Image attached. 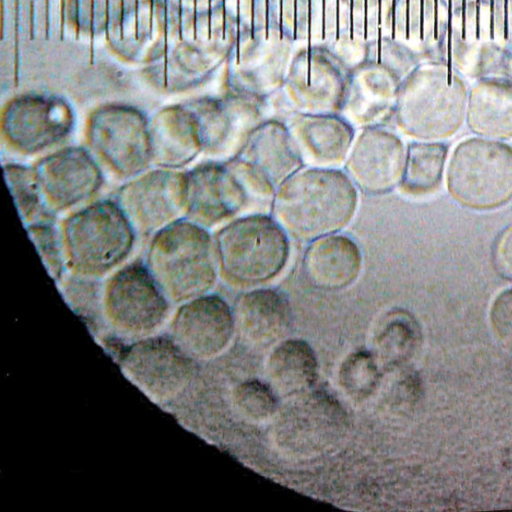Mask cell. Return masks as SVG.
<instances>
[{
	"mask_svg": "<svg viewBox=\"0 0 512 512\" xmlns=\"http://www.w3.org/2000/svg\"><path fill=\"white\" fill-rule=\"evenodd\" d=\"M358 192L340 168L303 166L276 189L271 214L291 239L309 243L341 232L352 221Z\"/></svg>",
	"mask_w": 512,
	"mask_h": 512,
	"instance_id": "cell-1",
	"label": "cell"
},
{
	"mask_svg": "<svg viewBox=\"0 0 512 512\" xmlns=\"http://www.w3.org/2000/svg\"><path fill=\"white\" fill-rule=\"evenodd\" d=\"M145 264L165 296L175 302L205 295L219 271L214 237L188 218L152 235Z\"/></svg>",
	"mask_w": 512,
	"mask_h": 512,
	"instance_id": "cell-2",
	"label": "cell"
},
{
	"mask_svg": "<svg viewBox=\"0 0 512 512\" xmlns=\"http://www.w3.org/2000/svg\"><path fill=\"white\" fill-rule=\"evenodd\" d=\"M219 272L231 285L257 287L277 277L291 255V238L266 212H250L225 223L216 233Z\"/></svg>",
	"mask_w": 512,
	"mask_h": 512,
	"instance_id": "cell-3",
	"label": "cell"
},
{
	"mask_svg": "<svg viewBox=\"0 0 512 512\" xmlns=\"http://www.w3.org/2000/svg\"><path fill=\"white\" fill-rule=\"evenodd\" d=\"M136 232L116 201L97 200L68 216L62 240L67 265L78 275L99 277L131 253Z\"/></svg>",
	"mask_w": 512,
	"mask_h": 512,
	"instance_id": "cell-4",
	"label": "cell"
},
{
	"mask_svg": "<svg viewBox=\"0 0 512 512\" xmlns=\"http://www.w3.org/2000/svg\"><path fill=\"white\" fill-rule=\"evenodd\" d=\"M447 188L461 205L488 210L512 199V147L499 141L469 138L453 151Z\"/></svg>",
	"mask_w": 512,
	"mask_h": 512,
	"instance_id": "cell-5",
	"label": "cell"
},
{
	"mask_svg": "<svg viewBox=\"0 0 512 512\" xmlns=\"http://www.w3.org/2000/svg\"><path fill=\"white\" fill-rule=\"evenodd\" d=\"M185 174L186 216L208 229L246 214L254 204L263 203L236 159L210 160Z\"/></svg>",
	"mask_w": 512,
	"mask_h": 512,
	"instance_id": "cell-6",
	"label": "cell"
},
{
	"mask_svg": "<svg viewBox=\"0 0 512 512\" xmlns=\"http://www.w3.org/2000/svg\"><path fill=\"white\" fill-rule=\"evenodd\" d=\"M465 94L459 85L416 75L401 85L395 117L406 135L435 141L453 135L463 121Z\"/></svg>",
	"mask_w": 512,
	"mask_h": 512,
	"instance_id": "cell-7",
	"label": "cell"
},
{
	"mask_svg": "<svg viewBox=\"0 0 512 512\" xmlns=\"http://www.w3.org/2000/svg\"><path fill=\"white\" fill-rule=\"evenodd\" d=\"M351 68L323 45H307L291 59L281 89L297 113L340 114Z\"/></svg>",
	"mask_w": 512,
	"mask_h": 512,
	"instance_id": "cell-8",
	"label": "cell"
},
{
	"mask_svg": "<svg viewBox=\"0 0 512 512\" xmlns=\"http://www.w3.org/2000/svg\"><path fill=\"white\" fill-rule=\"evenodd\" d=\"M86 137L97 158L120 177L133 178L152 163L149 123L136 109L108 106L95 111Z\"/></svg>",
	"mask_w": 512,
	"mask_h": 512,
	"instance_id": "cell-9",
	"label": "cell"
},
{
	"mask_svg": "<svg viewBox=\"0 0 512 512\" xmlns=\"http://www.w3.org/2000/svg\"><path fill=\"white\" fill-rule=\"evenodd\" d=\"M136 234L154 235L180 219L186 206V174L159 168L125 183L115 200Z\"/></svg>",
	"mask_w": 512,
	"mask_h": 512,
	"instance_id": "cell-10",
	"label": "cell"
},
{
	"mask_svg": "<svg viewBox=\"0 0 512 512\" xmlns=\"http://www.w3.org/2000/svg\"><path fill=\"white\" fill-rule=\"evenodd\" d=\"M105 306L111 321L122 331L142 334L156 328L167 311V297L146 264L130 263L108 281Z\"/></svg>",
	"mask_w": 512,
	"mask_h": 512,
	"instance_id": "cell-11",
	"label": "cell"
},
{
	"mask_svg": "<svg viewBox=\"0 0 512 512\" xmlns=\"http://www.w3.org/2000/svg\"><path fill=\"white\" fill-rule=\"evenodd\" d=\"M74 116L64 102L24 97L10 103L1 118V134L11 149L32 155L54 147L71 132Z\"/></svg>",
	"mask_w": 512,
	"mask_h": 512,
	"instance_id": "cell-12",
	"label": "cell"
},
{
	"mask_svg": "<svg viewBox=\"0 0 512 512\" xmlns=\"http://www.w3.org/2000/svg\"><path fill=\"white\" fill-rule=\"evenodd\" d=\"M406 149L401 138L381 125L360 129L355 135L345 172L358 191L381 196L399 187Z\"/></svg>",
	"mask_w": 512,
	"mask_h": 512,
	"instance_id": "cell-13",
	"label": "cell"
},
{
	"mask_svg": "<svg viewBox=\"0 0 512 512\" xmlns=\"http://www.w3.org/2000/svg\"><path fill=\"white\" fill-rule=\"evenodd\" d=\"M263 102L234 93L225 100L190 105L200 125L204 153L217 161L236 158L252 131L264 120Z\"/></svg>",
	"mask_w": 512,
	"mask_h": 512,
	"instance_id": "cell-14",
	"label": "cell"
},
{
	"mask_svg": "<svg viewBox=\"0 0 512 512\" xmlns=\"http://www.w3.org/2000/svg\"><path fill=\"white\" fill-rule=\"evenodd\" d=\"M45 205L68 210L94 196L103 184L102 171L84 148L59 149L34 166Z\"/></svg>",
	"mask_w": 512,
	"mask_h": 512,
	"instance_id": "cell-15",
	"label": "cell"
},
{
	"mask_svg": "<svg viewBox=\"0 0 512 512\" xmlns=\"http://www.w3.org/2000/svg\"><path fill=\"white\" fill-rule=\"evenodd\" d=\"M187 356L166 339H148L125 353L122 369L146 395L164 401L177 396L188 385L191 364Z\"/></svg>",
	"mask_w": 512,
	"mask_h": 512,
	"instance_id": "cell-16",
	"label": "cell"
},
{
	"mask_svg": "<svg viewBox=\"0 0 512 512\" xmlns=\"http://www.w3.org/2000/svg\"><path fill=\"white\" fill-rule=\"evenodd\" d=\"M247 175L269 197L304 166L286 123L263 120L236 157Z\"/></svg>",
	"mask_w": 512,
	"mask_h": 512,
	"instance_id": "cell-17",
	"label": "cell"
},
{
	"mask_svg": "<svg viewBox=\"0 0 512 512\" xmlns=\"http://www.w3.org/2000/svg\"><path fill=\"white\" fill-rule=\"evenodd\" d=\"M400 74L384 62L365 57L351 69L340 114L354 127L381 125L395 112Z\"/></svg>",
	"mask_w": 512,
	"mask_h": 512,
	"instance_id": "cell-18",
	"label": "cell"
},
{
	"mask_svg": "<svg viewBox=\"0 0 512 512\" xmlns=\"http://www.w3.org/2000/svg\"><path fill=\"white\" fill-rule=\"evenodd\" d=\"M177 345L196 358H210L229 344L234 330V314L217 295H202L186 301L173 323Z\"/></svg>",
	"mask_w": 512,
	"mask_h": 512,
	"instance_id": "cell-19",
	"label": "cell"
},
{
	"mask_svg": "<svg viewBox=\"0 0 512 512\" xmlns=\"http://www.w3.org/2000/svg\"><path fill=\"white\" fill-rule=\"evenodd\" d=\"M304 166L339 168L344 164L356 132L341 114L297 113L286 123Z\"/></svg>",
	"mask_w": 512,
	"mask_h": 512,
	"instance_id": "cell-20",
	"label": "cell"
},
{
	"mask_svg": "<svg viewBox=\"0 0 512 512\" xmlns=\"http://www.w3.org/2000/svg\"><path fill=\"white\" fill-rule=\"evenodd\" d=\"M291 44L263 36L247 28L244 32L243 68L233 81L236 94L264 101L280 90L289 68Z\"/></svg>",
	"mask_w": 512,
	"mask_h": 512,
	"instance_id": "cell-21",
	"label": "cell"
},
{
	"mask_svg": "<svg viewBox=\"0 0 512 512\" xmlns=\"http://www.w3.org/2000/svg\"><path fill=\"white\" fill-rule=\"evenodd\" d=\"M302 256V271L315 288L335 291L352 285L363 266L358 243L343 233H333L309 243Z\"/></svg>",
	"mask_w": 512,
	"mask_h": 512,
	"instance_id": "cell-22",
	"label": "cell"
},
{
	"mask_svg": "<svg viewBox=\"0 0 512 512\" xmlns=\"http://www.w3.org/2000/svg\"><path fill=\"white\" fill-rule=\"evenodd\" d=\"M152 163L178 170L204 153L198 119L189 106L159 112L149 124Z\"/></svg>",
	"mask_w": 512,
	"mask_h": 512,
	"instance_id": "cell-23",
	"label": "cell"
},
{
	"mask_svg": "<svg viewBox=\"0 0 512 512\" xmlns=\"http://www.w3.org/2000/svg\"><path fill=\"white\" fill-rule=\"evenodd\" d=\"M233 314L244 339L259 346L281 338L291 323L290 303L274 288L254 287L243 293L236 301Z\"/></svg>",
	"mask_w": 512,
	"mask_h": 512,
	"instance_id": "cell-24",
	"label": "cell"
},
{
	"mask_svg": "<svg viewBox=\"0 0 512 512\" xmlns=\"http://www.w3.org/2000/svg\"><path fill=\"white\" fill-rule=\"evenodd\" d=\"M341 407L329 395L322 391L309 394L301 399L299 404L294 403L282 414L280 433L286 436L284 440L302 442L306 444L316 440H326L332 429L339 426L342 421Z\"/></svg>",
	"mask_w": 512,
	"mask_h": 512,
	"instance_id": "cell-25",
	"label": "cell"
},
{
	"mask_svg": "<svg viewBox=\"0 0 512 512\" xmlns=\"http://www.w3.org/2000/svg\"><path fill=\"white\" fill-rule=\"evenodd\" d=\"M317 358L311 346L300 339L279 344L268 361L273 389L286 397L307 392L317 379Z\"/></svg>",
	"mask_w": 512,
	"mask_h": 512,
	"instance_id": "cell-26",
	"label": "cell"
},
{
	"mask_svg": "<svg viewBox=\"0 0 512 512\" xmlns=\"http://www.w3.org/2000/svg\"><path fill=\"white\" fill-rule=\"evenodd\" d=\"M467 122L478 135L512 137V88L496 84L476 88L470 97Z\"/></svg>",
	"mask_w": 512,
	"mask_h": 512,
	"instance_id": "cell-27",
	"label": "cell"
},
{
	"mask_svg": "<svg viewBox=\"0 0 512 512\" xmlns=\"http://www.w3.org/2000/svg\"><path fill=\"white\" fill-rule=\"evenodd\" d=\"M447 146L436 141H413L408 144L400 190L419 197L435 191L442 179Z\"/></svg>",
	"mask_w": 512,
	"mask_h": 512,
	"instance_id": "cell-28",
	"label": "cell"
},
{
	"mask_svg": "<svg viewBox=\"0 0 512 512\" xmlns=\"http://www.w3.org/2000/svg\"><path fill=\"white\" fill-rule=\"evenodd\" d=\"M418 341L415 322L406 314L389 319L376 338L375 357L380 366L392 368L408 360Z\"/></svg>",
	"mask_w": 512,
	"mask_h": 512,
	"instance_id": "cell-29",
	"label": "cell"
},
{
	"mask_svg": "<svg viewBox=\"0 0 512 512\" xmlns=\"http://www.w3.org/2000/svg\"><path fill=\"white\" fill-rule=\"evenodd\" d=\"M3 170L21 219L28 224L35 222L45 203L34 167L7 163Z\"/></svg>",
	"mask_w": 512,
	"mask_h": 512,
	"instance_id": "cell-30",
	"label": "cell"
},
{
	"mask_svg": "<svg viewBox=\"0 0 512 512\" xmlns=\"http://www.w3.org/2000/svg\"><path fill=\"white\" fill-rule=\"evenodd\" d=\"M381 378L380 364L374 354L356 351L342 362L339 384L351 398L362 400L377 388Z\"/></svg>",
	"mask_w": 512,
	"mask_h": 512,
	"instance_id": "cell-31",
	"label": "cell"
},
{
	"mask_svg": "<svg viewBox=\"0 0 512 512\" xmlns=\"http://www.w3.org/2000/svg\"><path fill=\"white\" fill-rule=\"evenodd\" d=\"M26 230L50 276L60 279L67 264L62 236L48 221L30 223Z\"/></svg>",
	"mask_w": 512,
	"mask_h": 512,
	"instance_id": "cell-32",
	"label": "cell"
},
{
	"mask_svg": "<svg viewBox=\"0 0 512 512\" xmlns=\"http://www.w3.org/2000/svg\"><path fill=\"white\" fill-rule=\"evenodd\" d=\"M235 402L239 411L254 421L268 419L278 408L276 391L271 385L258 380L240 384L235 391Z\"/></svg>",
	"mask_w": 512,
	"mask_h": 512,
	"instance_id": "cell-33",
	"label": "cell"
},
{
	"mask_svg": "<svg viewBox=\"0 0 512 512\" xmlns=\"http://www.w3.org/2000/svg\"><path fill=\"white\" fill-rule=\"evenodd\" d=\"M490 326L496 340L512 351V288L501 291L489 310Z\"/></svg>",
	"mask_w": 512,
	"mask_h": 512,
	"instance_id": "cell-34",
	"label": "cell"
},
{
	"mask_svg": "<svg viewBox=\"0 0 512 512\" xmlns=\"http://www.w3.org/2000/svg\"><path fill=\"white\" fill-rule=\"evenodd\" d=\"M492 263L500 277L512 281V225L496 238L492 249Z\"/></svg>",
	"mask_w": 512,
	"mask_h": 512,
	"instance_id": "cell-35",
	"label": "cell"
}]
</instances>
